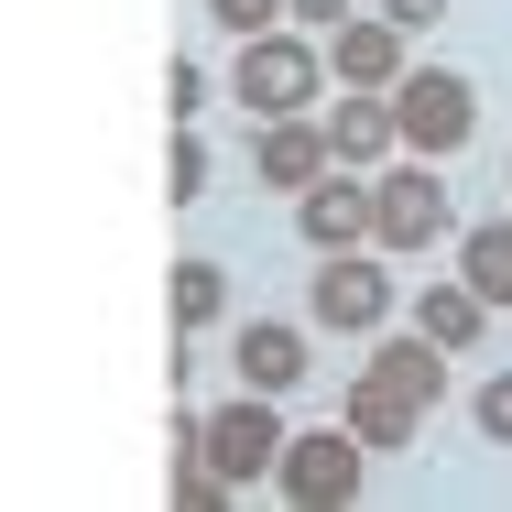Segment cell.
I'll return each instance as SVG.
<instances>
[{"instance_id":"6da1fadb","label":"cell","mask_w":512,"mask_h":512,"mask_svg":"<svg viewBox=\"0 0 512 512\" xmlns=\"http://www.w3.org/2000/svg\"><path fill=\"white\" fill-rule=\"evenodd\" d=\"M393 306H404L393 251H316V273H306V327H327V338H382Z\"/></svg>"},{"instance_id":"7a4b0ae2","label":"cell","mask_w":512,"mask_h":512,"mask_svg":"<svg viewBox=\"0 0 512 512\" xmlns=\"http://www.w3.org/2000/svg\"><path fill=\"white\" fill-rule=\"evenodd\" d=\"M436 240H458V197H447V175L414 153V164H382L371 175V251H393V262H425Z\"/></svg>"},{"instance_id":"3957f363","label":"cell","mask_w":512,"mask_h":512,"mask_svg":"<svg viewBox=\"0 0 512 512\" xmlns=\"http://www.w3.org/2000/svg\"><path fill=\"white\" fill-rule=\"evenodd\" d=\"M316 88H327V44H306V33H251L240 44V66H229V99L251 109V120H306Z\"/></svg>"},{"instance_id":"277c9868","label":"cell","mask_w":512,"mask_h":512,"mask_svg":"<svg viewBox=\"0 0 512 512\" xmlns=\"http://www.w3.org/2000/svg\"><path fill=\"white\" fill-rule=\"evenodd\" d=\"M360 480H371V436L338 414V425H306V436H284V458H273V491L306 512H338L360 502Z\"/></svg>"},{"instance_id":"5b68a950","label":"cell","mask_w":512,"mask_h":512,"mask_svg":"<svg viewBox=\"0 0 512 512\" xmlns=\"http://www.w3.org/2000/svg\"><path fill=\"white\" fill-rule=\"evenodd\" d=\"M393 120H404V153L447 164V153L480 131V88H469L458 66H404V88H393Z\"/></svg>"},{"instance_id":"8992f818","label":"cell","mask_w":512,"mask_h":512,"mask_svg":"<svg viewBox=\"0 0 512 512\" xmlns=\"http://www.w3.org/2000/svg\"><path fill=\"white\" fill-rule=\"evenodd\" d=\"M197 447H207V469H218L229 491L273 480V458H284V414H273V393H229L218 414H197Z\"/></svg>"},{"instance_id":"52a82bcc","label":"cell","mask_w":512,"mask_h":512,"mask_svg":"<svg viewBox=\"0 0 512 512\" xmlns=\"http://www.w3.org/2000/svg\"><path fill=\"white\" fill-rule=\"evenodd\" d=\"M404 22L393 11H349V22H327V77L338 88H404Z\"/></svg>"},{"instance_id":"ba28073f","label":"cell","mask_w":512,"mask_h":512,"mask_svg":"<svg viewBox=\"0 0 512 512\" xmlns=\"http://www.w3.org/2000/svg\"><path fill=\"white\" fill-rule=\"evenodd\" d=\"M393 142H404L393 88H349V99H327V153H338L349 175H382V164H393Z\"/></svg>"},{"instance_id":"9c48e42d","label":"cell","mask_w":512,"mask_h":512,"mask_svg":"<svg viewBox=\"0 0 512 512\" xmlns=\"http://www.w3.org/2000/svg\"><path fill=\"white\" fill-rule=\"evenodd\" d=\"M229 360H240V393H295L316 371V349H306L295 316H240V349H229Z\"/></svg>"},{"instance_id":"30bf717a","label":"cell","mask_w":512,"mask_h":512,"mask_svg":"<svg viewBox=\"0 0 512 512\" xmlns=\"http://www.w3.org/2000/svg\"><path fill=\"white\" fill-rule=\"evenodd\" d=\"M295 229H306V251H371V186L316 175L306 197H295Z\"/></svg>"},{"instance_id":"8fae6325","label":"cell","mask_w":512,"mask_h":512,"mask_svg":"<svg viewBox=\"0 0 512 512\" xmlns=\"http://www.w3.org/2000/svg\"><path fill=\"white\" fill-rule=\"evenodd\" d=\"M327 164H338V153H327V120H262V153H251V175H262V186L306 197Z\"/></svg>"},{"instance_id":"7c38bea8","label":"cell","mask_w":512,"mask_h":512,"mask_svg":"<svg viewBox=\"0 0 512 512\" xmlns=\"http://www.w3.org/2000/svg\"><path fill=\"white\" fill-rule=\"evenodd\" d=\"M414 327H425L436 349H458V360H469V349L491 338V306H480V284H469V273H458V284H414Z\"/></svg>"},{"instance_id":"4fadbf2b","label":"cell","mask_w":512,"mask_h":512,"mask_svg":"<svg viewBox=\"0 0 512 512\" xmlns=\"http://www.w3.org/2000/svg\"><path fill=\"white\" fill-rule=\"evenodd\" d=\"M349 425H360V436H371V458H393V447H414V425H425V404H414V393H393V382H382V371H360V382H349Z\"/></svg>"},{"instance_id":"5bb4252c","label":"cell","mask_w":512,"mask_h":512,"mask_svg":"<svg viewBox=\"0 0 512 512\" xmlns=\"http://www.w3.org/2000/svg\"><path fill=\"white\" fill-rule=\"evenodd\" d=\"M447 360H458V349H436V338H425V327H414V338H382V349H371V360H360V371H382V382H393V393H414V404L436 414V404H447Z\"/></svg>"},{"instance_id":"9a60e30c","label":"cell","mask_w":512,"mask_h":512,"mask_svg":"<svg viewBox=\"0 0 512 512\" xmlns=\"http://www.w3.org/2000/svg\"><path fill=\"white\" fill-rule=\"evenodd\" d=\"M458 273L480 284V306L512 316V218H480V229H458Z\"/></svg>"},{"instance_id":"2e32d148","label":"cell","mask_w":512,"mask_h":512,"mask_svg":"<svg viewBox=\"0 0 512 512\" xmlns=\"http://www.w3.org/2000/svg\"><path fill=\"white\" fill-rule=\"evenodd\" d=\"M218 316H229V273H218V262H175V327L207 338Z\"/></svg>"},{"instance_id":"e0dca14e","label":"cell","mask_w":512,"mask_h":512,"mask_svg":"<svg viewBox=\"0 0 512 512\" xmlns=\"http://www.w3.org/2000/svg\"><path fill=\"white\" fill-rule=\"evenodd\" d=\"M469 425H480L491 447H512V371H491V382L469 393Z\"/></svg>"},{"instance_id":"ac0fdd59","label":"cell","mask_w":512,"mask_h":512,"mask_svg":"<svg viewBox=\"0 0 512 512\" xmlns=\"http://www.w3.org/2000/svg\"><path fill=\"white\" fill-rule=\"evenodd\" d=\"M207 22L251 44V33H273V22H284V0H207Z\"/></svg>"},{"instance_id":"d6986e66","label":"cell","mask_w":512,"mask_h":512,"mask_svg":"<svg viewBox=\"0 0 512 512\" xmlns=\"http://www.w3.org/2000/svg\"><path fill=\"white\" fill-rule=\"evenodd\" d=\"M164 197H175V207H197V197H207V142H197V131L175 142V175H164Z\"/></svg>"},{"instance_id":"ffe728a7","label":"cell","mask_w":512,"mask_h":512,"mask_svg":"<svg viewBox=\"0 0 512 512\" xmlns=\"http://www.w3.org/2000/svg\"><path fill=\"white\" fill-rule=\"evenodd\" d=\"M164 88H175V120H186V131H197V109H207V66H175V77H164Z\"/></svg>"},{"instance_id":"44dd1931","label":"cell","mask_w":512,"mask_h":512,"mask_svg":"<svg viewBox=\"0 0 512 512\" xmlns=\"http://www.w3.org/2000/svg\"><path fill=\"white\" fill-rule=\"evenodd\" d=\"M382 11H393L404 33H425V22H447V0H382Z\"/></svg>"},{"instance_id":"7402d4cb","label":"cell","mask_w":512,"mask_h":512,"mask_svg":"<svg viewBox=\"0 0 512 512\" xmlns=\"http://www.w3.org/2000/svg\"><path fill=\"white\" fill-rule=\"evenodd\" d=\"M295 22H349V0H284Z\"/></svg>"},{"instance_id":"603a6c76","label":"cell","mask_w":512,"mask_h":512,"mask_svg":"<svg viewBox=\"0 0 512 512\" xmlns=\"http://www.w3.org/2000/svg\"><path fill=\"white\" fill-rule=\"evenodd\" d=\"M502 175H512V164H502Z\"/></svg>"}]
</instances>
